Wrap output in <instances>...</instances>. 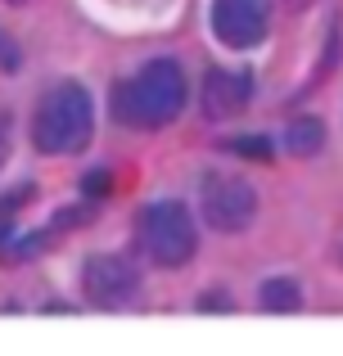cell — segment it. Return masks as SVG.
I'll return each instance as SVG.
<instances>
[{"mask_svg": "<svg viewBox=\"0 0 343 356\" xmlns=\"http://www.w3.org/2000/svg\"><path fill=\"white\" fill-rule=\"evenodd\" d=\"M185 95H190L185 72L172 59H154L113 90V118L136 131H159L176 122V113L185 108Z\"/></svg>", "mask_w": 343, "mask_h": 356, "instance_id": "6da1fadb", "label": "cell"}, {"mask_svg": "<svg viewBox=\"0 0 343 356\" xmlns=\"http://www.w3.org/2000/svg\"><path fill=\"white\" fill-rule=\"evenodd\" d=\"M90 131H95V113H90V95L77 81L54 86L32 122V140L41 154H77V149H86Z\"/></svg>", "mask_w": 343, "mask_h": 356, "instance_id": "7a4b0ae2", "label": "cell"}, {"mask_svg": "<svg viewBox=\"0 0 343 356\" xmlns=\"http://www.w3.org/2000/svg\"><path fill=\"white\" fill-rule=\"evenodd\" d=\"M194 217L185 212V203H150V208L141 212V248L150 252L159 266H185V261L194 257Z\"/></svg>", "mask_w": 343, "mask_h": 356, "instance_id": "3957f363", "label": "cell"}, {"mask_svg": "<svg viewBox=\"0 0 343 356\" xmlns=\"http://www.w3.org/2000/svg\"><path fill=\"white\" fill-rule=\"evenodd\" d=\"M257 212V194L239 176H208L203 181V221L217 230H244Z\"/></svg>", "mask_w": 343, "mask_h": 356, "instance_id": "277c9868", "label": "cell"}, {"mask_svg": "<svg viewBox=\"0 0 343 356\" xmlns=\"http://www.w3.org/2000/svg\"><path fill=\"white\" fill-rule=\"evenodd\" d=\"M271 9L266 0H212V32L230 50H248L266 36Z\"/></svg>", "mask_w": 343, "mask_h": 356, "instance_id": "5b68a950", "label": "cell"}, {"mask_svg": "<svg viewBox=\"0 0 343 356\" xmlns=\"http://www.w3.org/2000/svg\"><path fill=\"white\" fill-rule=\"evenodd\" d=\"M136 284H141L136 266L127 257H118V252H99V257H90L81 266V289H86V298L95 307H122L136 293Z\"/></svg>", "mask_w": 343, "mask_h": 356, "instance_id": "8992f818", "label": "cell"}, {"mask_svg": "<svg viewBox=\"0 0 343 356\" xmlns=\"http://www.w3.org/2000/svg\"><path fill=\"white\" fill-rule=\"evenodd\" d=\"M248 104V77L244 72H208L203 77V113L208 118H235Z\"/></svg>", "mask_w": 343, "mask_h": 356, "instance_id": "52a82bcc", "label": "cell"}, {"mask_svg": "<svg viewBox=\"0 0 343 356\" xmlns=\"http://www.w3.org/2000/svg\"><path fill=\"white\" fill-rule=\"evenodd\" d=\"M285 145H289L294 154H317V149L326 145V127H321L317 118H303L285 131Z\"/></svg>", "mask_w": 343, "mask_h": 356, "instance_id": "ba28073f", "label": "cell"}, {"mask_svg": "<svg viewBox=\"0 0 343 356\" xmlns=\"http://www.w3.org/2000/svg\"><path fill=\"white\" fill-rule=\"evenodd\" d=\"M298 302H303V293H298L294 280H266L262 284V307L266 312H294Z\"/></svg>", "mask_w": 343, "mask_h": 356, "instance_id": "9c48e42d", "label": "cell"}, {"mask_svg": "<svg viewBox=\"0 0 343 356\" xmlns=\"http://www.w3.org/2000/svg\"><path fill=\"white\" fill-rule=\"evenodd\" d=\"M226 149H235V154H244V158H271V140L266 136H239V140H230Z\"/></svg>", "mask_w": 343, "mask_h": 356, "instance_id": "30bf717a", "label": "cell"}, {"mask_svg": "<svg viewBox=\"0 0 343 356\" xmlns=\"http://www.w3.org/2000/svg\"><path fill=\"white\" fill-rule=\"evenodd\" d=\"M18 63H23V54H18V45L9 41L5 32H0V68H9V72H14Z\"/></svg>", "mask_w": 343, "mask_h": 356, "instance_id": "8fae6325", "label": "cell"}, {"mask_svg": "<svg viewBox=\"0 0 343 356\" xmlns=\"http://www.w3.org/2000/svg\"><path fill=\"white\" fill-rule=\"evenodd\" d=\"M81 190H86V194H104L109 190V172H95L90 181H81Z\"/></svg>", "mask_w": 343, "mask_h": 356, "instance_id": "7c38bea8", "label": "cell"}, {"mask_svg": "<svg viewBox=\"0 0 343 356\" xmlns=\"http://www.w3.org/2000/svg\"><path fill=\"white\" fill-rule=\"evenodd\" d=\"M5 149H9V122L0 113V163H5Z\"/></svg>", "mask_w": 343, "mask_h": 356, "instance_id": "4fadbf2b", "label": "cell"}, {"mask_svg": "<svg viewBox=\"0 0 343 356\" xmlns=\"http://www.w3.org/2000/svg\"><path fill=\"white\" fill-rule=\"evenodd\" d=\"M9 5H23V0H9Z\"/></svg>", "mask_w": 343, "mask_h": 356, "instance_id": "5bb4252c", "label": "cell"}]
</instances>
